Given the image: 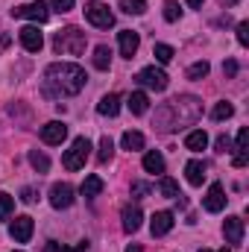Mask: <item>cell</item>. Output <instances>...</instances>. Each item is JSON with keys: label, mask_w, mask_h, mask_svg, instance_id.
I'll return each mask as SVG.
<instances>
[{"label": "cell", "mask_w": 249, "mask_h": 252, "mask_svg": "<svg viewBox=\"0 0 249 252\" xmlns=\"http://www.w3.org/2000/svg\"><path fill=\"white\" fill-rule=\"evenodd\" d=\"M85 70L73 62H56L44 70V94L47 97H73L85 88Z\"/></svg>", "instance_id": "6da1fadb"}, {"label": "cell", "mask_w": 249, "mask_h": 252, "mask_svg": "<svg viewBox=\"0 0 249 252\" xmlns=\"http://www.w3.org/2000/svg\"><path fill=\"white\" fill-rule=\"evenodd\" d=\"M199 112H202V106H199V100H196V97H176V100H170V103L158 112V126H161L164 132L179 129L182 124L196 121V118H199Z\"/></svg>", "instance_id": "7a4b0ae2"}, {"label": "cell", "mask_w": 249, "mask_h": 252, "mask_svg": "<svg viewBox=\"0 0 249 252\" xmlns=\"http://www.w3.org/2000/svg\"><path fill=\"white\" fill-rule=\"evenodd\" d=\"M56 53H64V56H79L85 50V32L76 30V27H67V30H59L56 32V41H53Z\"/></svg>", "instance_id": "3957f363"}, {"label": "cell", "mask_w": 249, "mask_h": 252, "mask_svg": "<svg viewBox=\"0 0 249 252\" xmlns=\"http://www.w3.org/2000/svg\"><path fill=\"white\" fill-rule=\"evenodd\" d=\"M88 156H91V141H88L85 135H79V138L70 144V150H67V153L62 156L64 170H79V167H85Z\"/></svg>", "instance_id": "277c9868"}, {"label": "cell", "mask_w": 249, "mask_h": 252, "mask_svg": "<svg viewBox=\"0 0 249 252\" xmlns=\"http://www.w3.org/2000/svg\"><path fill=\"white\" fill-rule=\"evenodd\" d=\"M85 18H88L94 27H100V30H109V27H115V15H112V9H109L106 3H100V0H91V3H85Z\"/></svg>", "instance_id": "5b68a950"}, {"label": "cell", "mask_w": 249, "mask_h": 252, "mask_svg": "<svg viewBox=\"0 0 249 252\" xmlns=\"http://www.w3.org/2000/svg\"><path fill=\"white\" fill-rule=\"evenodd\" d=\"M12 18H27V21H35V24H44L50 18V6L44 0H35V3H24V6H15L12 9Z\"/></svg>", "instance_id": "8992f818"}, {"label": "cell", "mask_w": 249, "mask_h": 252, "mask_svg": "<svg viewBox=\"0 0 249 252\" xmlns=\"http://www.w3.org/2000/svg\"><path fill=\"white\" fill-rule=\"evenodd\" d=\"M135 79H138L141 85L153 88V91H164V88L170 85V79H167V73H164L161 67H144V70H138Z\"/></svg>", "instance_id": "52a82bcc"}, {"label": "cell", "mask_w": 249, "mask_h": 252, "mask_svg": "<svg viewBox=\"0 0 249 252\" xmlns=\"http://www.w3.org/2000/svg\"><path fill=\"white\" fill-rule=\"evenodd\" d=\"M32 217H27V214H21V217H15L12 220V226H9V235H12V241H18V244H27L30 238H32Z\"/></svg>", "instance_id": "ba28073f"}, {"label": "cell", "mask_w": 249, "mask_h": 252, "mask_svg": "<svg viewBox=\"0 0 249 252\" xmlns=\"http://www.w3.org/2000/svg\"><path fill=\"white\" fill-rule=\"evenodd\" d=\"M50 205L53 208H70L73 205V188L67 182H56L50 188Z\"/></svg>", "instance_id": "9c48e42d"}, {"label": "cell", "mask_w": 249, "mask_h": 252, "mask_svg": "<svg viewBox=\"0 0 249 252\" xmlns=\"http://www.w3.org/2000/svg\"><path fill=\"white\" fill-rule=\"evenodd\" d=\"M18 38H21L24 50H30V53H38V50L44 47V35L38 32V27H24V30L18 32Z\"/></svg>", "instance_id": "30bf717a"}, {"label": "cell", "mask_w": 249, "mask_h": 252, "mask_svg": "<svg viewBox=\"0 0 249 252\" xmlns=\"http://www.w3.org/2000/svg\"><path fill=\"white\" fill-rule=\"evenodd\" d=\"M226 208V190L220 182H214L208 193H205V211H211V214H217V211H223Z\"/></svg>", "instance_id": "8fae6325"}, {"label": "cell", "mask_w": 249, "mask_h": 252, "mask_svg": "<svg viewBox=\"0 0 249 252\" xmlns=\"http://www.w3.org/2000/svg\"><path fill=\"white\" fill-rule=\"evenodd\" d=\"M67 138V126L62 121H50L47 126H41V141L44 144H62Z\"/></svg>", "instance_id": "7c38bea8"}, {"label": "cell", "mask_w": 249, "mask_h": 252, "mask_svg": "<svg viewBox=\"0 0 249 252\" xmlns=\"http://www.w3.org/2000/svg\"><path fill=\"white\" fill-rule=\"evenodd\" d=\"M170 229H173V214H170V211H156L153 220H150V232H153V238H161V235H167Z\"/></svg>", "instance_id": "4fadbf2b"}, {"label": "cell", "mask_w": 249, "mask_h": 252, "mask_svg": "<svg viewBox=\"0 0 249 252\" xmlns=\"http://www.w3.org/2000/svg\"><path fill=\"white\" fill-rule=\"evenodd\" d=\"M118 41H121V56L132 59V56L138 53L141 38H138V32H135V30H121V32H118Z\"/></svg>", "instance_id": "5bb4252c"}, {"label": "cell", "mask_w": 249, "mask_h": 252, "mask_svg": "<svg viewBox=\"0 0 249 252\" xmlns=\"http://www.w3.org/2000/svg\"><path fill=\"white\" fill-rule=\"evenodd\" d=\"M223 235H226V241L229 244H244V220L241 217H226V223H223Z\"/></svg>", "instance_id": "9a60e30c"}, {"label": "cell", "mask_w": 249, "mask_h": 252, "mask_svg": "<svg viewBox=\"0 0 249 252\" xmlns=\"http://www.w3.org/2000/svg\"><path fill=\"white\" fill-rule=\"evenodd\" d=\"M121 220H124V232H138L141 229V220H144V214H141V208L138 205H126L124 211H121Z\"/></svg>", "instance_id": "2e32d148"}, {"label": "cell", "mask_w": 249, "mask_h": 252, "mask_svg": "<svg viewBox=\"0 0 249 252\" xmlns=\"http://www.w3.org/2000/svg\"><path fill=\"white\" fill-rule=\"evenodd\" d=\"M97 112L106 115V118H115V115L121 112V97H118V94H106V97L97 103Z\"/></svg>", "instance_id": "e0dca14e"}, {"label": "cell", "mask_w": 249, "mask_h": 252, "mask_svg": "<svg viewBox=\"0 0 249 252\" xmlns=\"http://www.w3.org/2000/svg\"><path fill=\"white\" fill-rule=\"evenodd\" d=\"M185 147L190 150V153H202V150L208 147V135H205V129H193V132L185 138Z\"/></svg>", "instance_id": "ac0fdd59"}, {"label": "cell", "mask_w": 249, "mask_h": 252, "mask_svg": "<svg viewBox=\"0 0 249 252\" xmlns=\"http://www.w3.org/2000/svg\"><path fill=\"white\" fill-rule=\"evenodd\" d=\"M185 173H187V182L199 188V185H202V179H205V161H196V158H193V161H187Z\"/></svg>", "instance_id": "d6986e66"}, {"label": "cell", "mask_w": 249, "mask_h": 252, "mask_svg": "<svg viewBox=\"0 0 249 252\" xmlns=\"http://www.w3.org/2000/svg\"><path fill=\"white\" fill-rule=\"evenodd\" d=\"M126 106H129V112H132V115H144V112L150 109V97H147L144 91H135V94H129Z\"/></svg>", "instance_id": "ffe728a7"}, {"label": "cell", "mask_w": 249, "mask_h": 252, "mask_svg": "<svg viewBox=\"0 0 249 252\" xmlns=\"http://www.w3.org/2000/svg\"><path fill=\"white\" fill-rule=\"evenodd\" d=\"M144 170H147V173H164V156H161L158 150H150V153L144 156Z\"/></svg>", "instance_id": "44dd1931"}, {"label": "cell", "mask_w": 249, "mask_h": 252, "mask_svg": "<svg viewBox=\"0 0 249 252\" xmlns=\"http://www.w3.org/2000/svg\"><path fill=\"white\" fill-rule=\"evenodd\" d=\"M79 190H82V196L94 199V196H100V193H103V179L91 173V176H85V182H82V188H79Z\"/></svg>", "instance_id": "7402d4cb"}, {"label": "cell", "mask_w": 249, "mask_h": 252, "mask_svg": "<svg viewBox=\"0 0 249 252\" xmlns=\"http://www.w3.org/2000/svg\"><path fill=\"white\" fill-rule=\"evenodd\" d=\"M121 144H124V150H129V153H135V150H144V135L129 129V132H124Z\"/></svg>", "instance_id": "603a6c76"}, {"label": "cell", "mask_w": 249, "mask_h": 252, "mask_svg": "<svg viewBox=\"0 0 249 252\" xmlns=\"http://www.w3.org/2000/svg\"><path fill=\"white\" fill-rule=\"evenodd\" d=\"M109 64H112V50H109L106 44H100V47L94 50V67H97V70H109Z\"/></svg>", "instance_id": "cb8c5ba5"}, {"label": "cell", "mask_w": 249, "mask_h": 252, "mask_svg": "<svg viewBox=\"0 0 249 252\" xmlns=\"http://www.w3.org/2000/svg\"><path fill=\"white\" fill-rule=\"evenodd\" d=\"M158 190H161V196H170V199H179L182 193H179V185L170 179V176H161L158 179Z\"/></svg>", "instance_id": "d4e9b609"}, {"label": "cell", "mask_w": 249, "mask_h": 252, "mask_svg": "<svg viewBox=\"0 0 249 252\" xmlns=\"http://www.w3.org/2000/svg\"><path fill=\"white\" fill-rule=\"evenodd\" d=\"M232 115H235V106H232V103H226V100H223V103H217V106L211 109V118H214V121H229Z\"/></svg>", "instance_id": "484cf974"}, {"label": "cell", "mask_w": 249, "mask_h": 252, "mask_svg": "<svg viewBox=\"0 0 249 252\" xmlns=\"http://www.w3.org/2000/svg\"><path fill=\"white\" fill-rule=\"evenodd\" d=\"M30 164H32L38 173H47V170H50V158H47L44 153H38V150H32V153H30Z\"/></svg>", "instance_id": "4316f807"}, {"label": "cell", "mask_w": 249, "mask_h": 252, "mask_svg": "<svg viewBox=\"0 0 249 252\" xmlns=\"http://www.w3.org/2000/svg\"><path fill=\"white\" fill-rule=\"evenodd\" d=\"M121 9L126 15H144L147 12V0H121Z\"/></svg>", "instance_id": "83f0119b"}, {"label": "cell", "mask_w": 249, "mask_h": 252, "mask_svg": "<svg viewBox=\"0 0 249 252\" xmlns=\"http://www.w3.org/2000/svg\"><path fill=\"white\" fill-rule=\"evenodd\" d=\"M15 211V196L12 193H0V220H9Z\"/></svg>", "instance_id": "f1b7e54d"}, {"label": "cell", "mask_w": 249, "mask_h": 252, "mask_svg": "<svg viewBox=\"0 0 249 252\" xmlns=\"http://www.w3.org/2000/svg\"><path fill=\"white\" fill-rule=\"evenodd\" d=\"M208 62H193L190 67H187V79H205L208 76Z\"/></svg>", "instance_id": "f546056e"}, {"label": "cell", "mask_w": 249, "mask_h": 252, "mask_svg": "<svg viewBox=\"0 0 249 252\" xmlns=\"http://www.w3.org/2000/svg\"><path fill=\"white\" fill-rule=\"evenodd\" d=\"M112 156H115V144H112V138L106 135V138L100 141V153H97V158H100V161H112Z\"/></svg>", "instance_id": "4dcf8cb0"}, {"label": "cell", "mask_w": 249, "mask_h": 252, "mask_svg": "<svg viewBox=\"0 0 249 252\" xmlns=\"http://www.w3.org/2000/svg\"><path fill=\"white\" fill-rule=\"evenodd\" d=\"M153 56H156V59H158L161 64H167L170 59H173V56H176V53H173V47H170V44H156Z\"/></svg>", "instance_id": "1f68e13d"}, {"label": "cell", "mask_w": 249, "mask_h": 252, "mask_svg": "<svg viewBox=\"0 0 249 252\" xmlns=\"http://www.w3.org/2000/svg\"><path fill=\"white\" fill-rule=\"evenodd\" d=\"M179 15H182V9H179V3L176 0H164V21H179Z\"/></svg>", "instance_id": "d6a6232c"}, {"label": "cell", "mask_w": 249, "mask_h": 252, "mask_svg": "<svg viewBox=\"0 0 249 252\" xmlns=\"http://www.w3.org/2000/svg\"><path fill=\"white\" fill-rule=\"evenodd\" d=\"M247 141H249V129L244 126V129L238 132V144H235V150H238V153H235V156H247Z\"/></svg>", "instance_id": "836d02e7"}, {"label": "cell", "mask_w": 249, "mask_h": 252, "mask_svg": "<svg viewBox=\"0 0 249 252\" xmlns=\"http://www.w3.org/2000/svg\"><path fill=\"white\" fill-rule=\"evenodd\" d=\"M238 44H241V47H247V44H249V24H247V21H241V24H238Z\"/></svg>", "instance_id": "e575fe53"}, {"label": "cell", "mask_w": 249, "mask_h": 252, "mask_svg": "<svg viewBox=\"0 0 249 252\" xmlns=\"http://www.w3.org/2000/svg\"><path fill=\"white\" fill-rule=\"evenodd\" d=\"M50 9H56V12H70V9H73V0H50Z\"/></svg>", "instance_id": "d590c367"}, {"label": "cell", "mask_w": 249, "mask_h": 252, "mask_svg": "<svg viewBox=\"0 0 249 252\" xmlns=\"http://www.w3.org/2000/svg\"><path fill=\"white\" fill-rule=\"evenodd\" d=\"M223 73H226V76L232 79V76L238 73V62H235V59H229V62H223Z\"/></svg>", "instance_id": "8d00e7d4"}, {"label": "cell", "mask_w": 249, "mask_h": 252, "mask_svg": "<svg viewBox=\"0 0 249 252\" xmlns=\"http://www.w3.org/2000/svg\"><path fill=\"white\" fill-rule=\"evenodd\" d=\"M229 150H232V141H229L226 135H220V138H217V153H229Z\"/></svg>", "instance_id": "74e56055"}, {"label": "cell", "mask_w": 249, "mask_h": 252, "mask_svg": "<svg viewBox=\"0 0 249 252\" xmlns=\"http://www.w3.org/2000/svg\"><path fill=\"white\" fill-rule=\"evenodd\" d=\"M132 193H135V196H144V193H150V185H144V182H135V185H132Z\"/></svg>", "instance_id": "f35d334b"}, {"label": "cell", "mask_w": 249, "mask_h": 252, "mask_svg": "<svg viewBox=\"0 0 249 252\" xmlns=\"http://www.w3.org/2000/svg\"><path fill=\"white\" fill-rule=\"evenodd\" d=\"M21 199H24V202H35V190L24 188V190H21Z\"/></svg>", "instance_id": "ab89813d"}, {"label": "cell", "mask_w": 249, "mask_h": 252, "mask_svg": "<svg viewBox=\"0 0 249 252\" xmlns=\"http://www.w3.org/2000/svg\"><path fill=\"white\" fill-rule=\"evenodd\" d=\"M247 161H249V156H235V158H232L235 167H247Z\"/></svg>", "instance_id": "60d3db41"}, {"label": "cell", "mask_w": 249, "mask_h": 252, "mask_svg": "<svg viewBox=\"0 0 249 252\" xmlns=\"http://www.w3.org/2000/svg\"><path fill=\"white\" fill-rule=\"evenodd\" d=\"M202 3H205V0H187V6H190V9H202Z\"/></svg>", "instance_id": "b9f144b4"}, {"label": "cell", "mask_w": 249, "mask_h": 252, "mask_svg": "<svg viewBox=\"0 0 249 252\" xmlns=\"http://www.w3.org/2000/svg\"><path fill=\"white\" fill-rule=\"evenodd\" d=\"M126 252H144V250H141L138 244H132V247H126Z\"/></svg>", "instance_id": "7bdbcfd3"}, {"label": "cell", "mask_w": 249, "mask_h": 252, "mask_svg": "<svg viewBox=\"0 0 249 252\" xmlns=\"http://www.w3.org/2000/svg\"><path fill=\"white\" fill-rule=\"evenodd\" d=\"M220 3H223V6H235L238 0H220Z\"/></svg>", "instance_id": "ee69618b"}, {"label": "cell", "mask_w": 249, "mask_h": 252, "mask_svg": "<svg viewBox=\"0 0 249 252\" xmlns=\"http://www.w3.org/2000/svg\"><path fill=\"white\" fill-rule=\"evenodd\" d=\"M199 252H211V250H199Z\"/></svg>", "instance_id": "f6af8a7d"}, {"label": "cell", "mask_w": 249, "mask_h": 252, "mask_svg": "<svg viewBox=\"0 0 249 252\" xmlns=\"http://www.w3.org/2000/svg\"><path fill=\"white\" fill-rule=\"evenodd\" d=\"M220 252H232V250H220Z\"/></svg>", "instance_id": "bcb514c9"}]
</instances>
